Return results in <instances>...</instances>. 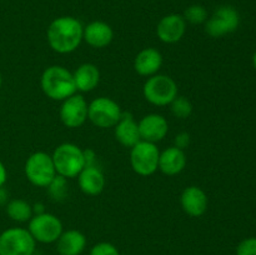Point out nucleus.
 Masks as SVG:
<instances>
[{
  "label": "nucleus",
  "mask_w": 256,
  "mask_h": 255,
  "mask_svg": "<svg viewBox=\"0 0 256 255\" xmlns=\"http://www.w3.org/2000/svg\"><path fill=\"white\" fill-rule=\"evenodd\" d=\"M184 19L192 24H202V22H206L208 12L202 5H192L185 10Z\"/></svg>",
  "instance_id": "nucleus-23"
},
{
  "label": "nucleus",
  "mask_w": 256,
  "mask_h": 255,
  "mask_svg": "<svg viewBox=\"0 0 256 255\" xmlns=\"http://www.w3.org/2000/svg\"><path fill=\"white\" fill-rule=\"evenodd\" d=\"M6 202H8V192L2 186L0 188V206L4 205Z\"/></svg>",
  "instance_id": "nucleus-30"
},
{
  "label": "nucleus",
  "mask_w": 256,
  "mask_h": 255,
  "mask_svg": "<svg viewBox=\"0 0 256 255\" xmlns=\"http://www.w3.org/2000/svg\"><path fill=\"white\" fill-rule=\"evenodd\" d=\"M82 22L72 16H62L55 19L48 28V42L52 50L66 54L76 49L82 40Z\"/></svg>",
  "instance_id": "nucleus-1"
},
{
  "label": "nucleus",
  "mask_w": 256,
  "mask_h": 255,
  "mask_svg": "<svg viewBox=\"0 0 256 255\" xmlns=\"http://www.w3.org/2000/svg\"><path fill=\"white\" fill-rule=\"evenodd\" d=\"M159 149L154 142H139L132 148V166L135 172L139 175H152L156 172L159 168Z\"/></svg>",
  "instance_id": "nucleus-7"
},
{
  "label": "nucleus",
  "mask_w": 256,
  "mask_h": 255,
  "mask_svg": "<svg viewBox=\"0 0 256 255\" xmlns=\"http://www.w3.org/2000/svg\"><path fill=\"white\" fill-rule=\"evenodd\" d=\"M42 88L45 94L52 100H65L76 92L72 72L58 65L48 68L42 72Z\"/></svg>",
  "instance_id": "nucleus-2"
},
{
  "label": "nucleus",
  "mask_w": 256,
  "mask_h": 255,
  "mask_svg": "<svg viewBox=\"0 0 256 255\" xmlns=\"http://www.w3.org/2000/svg\"><path fill=\"white\" fill-rule=\"evenodd\" d=\"M6 214L14 222H24L32 219V209L25 200L14 199L10 200L6 205Z\"/></svg>",
  "instance_id": "nucleus-22"
},
{
  "label": "nucleus",
  "mask_w": 256,
  "mask_h": 255,
  "mask_svg": "<svg viewBox=\"0 0 256 255\" xmlns=\"http://www.w3.org/2000/svg\"><path fill=\"white\" fill-rule=\"evenodd\" d=\"M55 170L64 178H75L85 168L84 152L70 142L59 145L52 154Z\"/></svg>",
  "instance_id": "nucleus-3"
},
{
  "label": "nucleus",
  "mask_w": 256,
  "mask_h": 255,
  "mask_svg": "<svg viewBox=\"0 0 256 255\" xmlns=\"http://www.w3.org/2000/svg\"><path fill=\"white\" fill-rule=\"evenodd\" d=\"M76 90L90 92L99 84L100 72L98 68L92 64H82L72 74Z\"/></svg>",
  "instance_id": "nucleus-21"
},
{
  "label": "nucleus",
  "mask_w": 256,
  "mask_h": 255,
  "mask_svg": "<svg viewBox=\"0 0 256 255\" xmlns=\"http://www.w3.org/2000/svg\"><path fill=\"white\" fill-rule=\"evenodd\" d=\"M236 255H256V238L244 239L236 248Z\"/></svg>",
  "instance_id": "nucleus-26"
},
{
  "label": "nucleus",
  "mask_w": 256,
  "mask_h": 255,
  "mask_svg": "<svg viewBox=\"0 0 256 255\" xmlns=\"http://www.w3.org/2000/svg\"><path fill=\"white\" fill-rule=\"evenodd\" d=\"M252 64H254V68H255V70H256V52H255L254 56H252Z\"/></svg>",
  "instance_id": "nucleus-31"
},
{
  "label": "nucleus",
  "mask_w": 256,
  "mask_h": 255,
  "mask_svg": "<svg viewBox=\"0 0 256 255\" xmlns=\"http://www.w3.org/2000/svg\"><path fill=\"white\" fill-rule=\"evenodd\" d=\"M186 164L182 149L176 146L168 148L159 156V169L166 175H176L182 172Z\"/></svg>",
  "instance_id": "nucleus-19"
},
{
  "label": "nucleus",
  "mask_w": 256,
  "mask_h": 255,
  "mask_svg": "<svg viewBox=\"0 0 256 255\" xmlns=\"http://www.w3.org/2000/svg\"><path fill=\"white\" fill-rule=\"evenodd\" d=\"M182 206L190 216H202L208 209V196L200 188L189 186L182 194Z\"/></svg>",
  "instance_id": "nucleus-14"
},
{
  "label": "nucleus",
  "mask_w": 256,
  "mask_h": 255,
  "mask_svg": "<svg viewBox=\"0 0 256 255\" xmlns=\"http://www.w3.org/2000/svg\"><path fill=\"white\" fill-rule=\"evenodd\" d=\"M185 28H186V24H185L184 16L178 14H170L160 20L156 28V32L162 42L172 44V42H176L182 39L185 32Z\"/></svg>",
  "instance_id": "nucleus-13"
},
{
  "label": "nucleus",
  "mask_w": 256,
  "mask_h": 255,
  "mask_svg": "<svg viewBox=\"0 0 256 255\" xmlns=\"http://www.w3.org/2000/svg\"><path fill=\"white\" fill-rule=\"evenodd\" d=\"M122 109L109 98H98L88 106V118L99 128L115 126L122 118Z\"/></svg>",
  "instance_id": "nucleus-8"
},
{
  "label": "nucleus",
  "mask_w": 256,
  "mask_h": 255,
  "mask_svg": "<svg viewBox=\"0 0 256 255\" xmlns=\"http://www.w3.org/2000/svg\"><path fill=\"white\" fill-rule=\"evenodd\" d=\"M175 146L179 148V149H182V148L186 146L188 144H189V134H186V132H182V134H179L176 136V139H175Z\"/></svg>",
  "instance_id": "nucleus-28"
},
{
  "label": "nucleus",
  "mask_w": 256,
  "mask_h": 255,
  "mask_svg": "<svg viewBox=\"0 0 256 255\" xmlns=\"http://www.w3.org/2000/svg\"><path fill=\"white\" fill-rule=\"evenodd\" d=\"M25 175L28 180L36 186H49L56 176L52 158L42 152L30 155L25 164Z\"/></svg>",
  "instance_id": "nucleus-5"
},
{
  "label": "nucleus",
  "mask_w": 256,
  "mask_h": 255,
  "mask_svg": "<svg viewBox=\"0 0 256 255\" xmlns=\"http://www.w3.org/2000/svg\"><path fill=\"white\" fill-rule=\"evenodd\" d=\"M115 136L118 142L126 148H132L140 142L139 125L129 112H122L119 122L115 125Z\"/></svg>",
  "instance_id": "nucleus-15"
},
{
  "label": "nucleus",
  "mask_w": 256,
  "mask_h": 255,
  "mask_svg": "<svg viewBox=\"0 0 256 255\" xmlns=\"http://www.w3.org/2000/svg\"><path fill=\"white\" fill-rule=\"evenodd\" d=\"M0 88H2V74H0Z\"/></svg>",
  "instance_id": "nucleus-32"
},
{
  "label": "nucleus",
  "mask_w": 256,
  "mask_h": 255,
  "mask_svg": "<svg viewBox=\"0 0 256 255\" xmlns=\"http://www.w3.org/2000/svg\"><path fill=\"white\" fill-rule=\"evenodd\" d=\"M6 178H8L6 169H5L4 164L0 162V188L5 184V182H6Z\"/></svg>",
  "instance_id": "nucleus-29"
},
{
  "label": "nucleus",
  "mask_w": 256,
  "mask_h": 255,
  "mask_svg": "<svg viewBox=\"0 0 256 255\" xmlns=\"http://www.w3.org/2000/svg\"><path fill=\"white\" fill-rule=\"evenodd\" d=\"M56 242L60 255H80L86 245V238L78 230H68L62 232Z\"/></svg>",
  "instance_id": "nucleus-18"
},
{
  "label": "nucleus",
  "mask_w": 256,
  "mask_h": 255,
  "mask_svg": "<svg viewBox=\"0 0 256 255\" xmlns=\"http://www.w3.org/2000/svg\"><path fill=\"white\" fill-rule=\"evenodd\" d=\"M105 179L102 172L94 165H85L79 174V186L85 194L98 195L102 192Z\"/></svg>",
  "instance_id": "nucleus-17"
},
{
  "label": "nucleus",
  "mask_w": 256,
  "mask_h": 255,
  "mask_svg": "<svg viewBox=\"0 0 256 255\" xmlns=\"http://www.w3.org/2000/svg\"><path fill=\"white\" fill-rule=\"evenodd\" d=\"M28 230L35 242L48 244V242H54L59 239L62 232V224L59 218L55 215L42 212L30 219Z\"/></svg>",
  "instance_id": "nucleus-9"
},
{
  "label": "nucleus",
  "mask_w": 256,
  "mask_h": 255,
  "mask_svg": "<svg viewBox=\"0 0 256 255\" xmlns=\"http://www.w3.org/2000/svg\"><path fill=\"white\" fill-rule=\"evenodd\" d=\"M49 192L54 199L64 198L65 192H66V180H65V178L62 176V175L55 176L54 180L49 185Z\"/></svg>",
  "instance_id": "nucleus-25"
},
{
  "label": "nucleus",
  "mask_w": 256,
  "mask_h": 255,
  "mask_svg": "<svg viewBox=\"0 0 256 255\" xmlns=\"http://www.w3.org/2000/svg\"><path fill=\"white\" fill-rule=\"evenodd\" d=\"M140 138L145 142H155L164 139L168 134V122L164 116L158 114H150L142 118L139 124Z\"/></svg>",
  "instance_id": "nucleus-12"
},
{
  "label": "nucleus",
  "mask_w": 256,
  "mask_h": 255,
  "mask_svg": "<svg viewBox=\"0 0 256 255\" xmlns=\"http://www.w3.org/2000/svg\"><path fill=\"white\" fill-rule=\"evenodd\" d=\"M162 64V56L154 48H148L140 52L135 59V70L140 75H152L159 72Z\"/></svg>",
  "instance_id": "nucleus-20"
},
{
  "label": "nucleus",
  "mask_w": 256,
  "mask_h": 255,
  "mask_svg": "<svg viewBox=\"0 0 256 255\" xmlns=\"http://www.w3.org/2000/svg\"><path fill=\"white\" fill-rule=\"evenodd\" d=\"M172 110L175 116L180 118V119H185V118L192 114V106L189 100L185 99L184 96H176L172 102Z\"/></svg>",
  "instance_id": "nucleus-24"
},
{
  "label": "nucleus",
  "mask_w": 256,
  "mask_h": 255,
  "mask_svg": "<svg viewBox=\"0 0 256 255\" xmlns=\"http://www.w3.org/2000/svg\"><path fill=\"white\" fill-rule=\"evenodd\" d=\"M240 16L235 8L230 5L218 8L205 24V32L212 38H220L235 32L239 26Z\"/></svg>",
  "instance_id": "nucleus-10"
},
{
  "label": "nucleus",
  "mask_w": 256,
  "mask_h": 255,
  "mask_svg": "<svg viewBox=\"0 0 256 255\" xmlns=\"http://www.w3.org/2000/svg\"><path fill=\"white\" fill-rule=\"evenodd\" d=\"M88 118V104L82 95H72L60 108V119L68 128H78Z\"/></svg>",
  "instance_id": "nucleus-11"
},
{
  "label": "nucleus",
  "mask_w": 256,
  "mask_h": 255,
  "mask_svg": "<svg viewBox=\"0 0 256 255\" xmlns=\"http://www.w3.org/2000/svg\"><path fill=\"white\" fill-rule=\"evenodd\" d=\"M90 255H120V252L110 242H99L92 246Z\"/></svg>",
  "instance_id": "nucleus-27"
},
{
  "label": "nucleus",
  "mask_w": 256,
  "mask_h": 255,
  "mask_svg": "<svg viewBox=\"0 0 256 255\" xmlns=\"http://www.w3.org/2000/svg\"><path fill=\"white\" fill-rule=\"evenodd\" d=\"M35 239L29 230L10 228L0 234V255H32Z\"/></svg>",
  "instance_id": "nucleus-4"
},
{
  "label": "nucleus",
  "mask_w": 256,
  "mask_h": 255,
  "mask_svg": "<svg viewBox=\"0 0 256 255\" xmlns=\"http://www.w3.org/2000/svg\"><path fill=\"white\" fill-rule=\"evenodd\" d=\"M112 30L106 22H92L88 25L82 32V39L94 48H104L112 42Z\"/></svg>",
  "instance_id": "nucleus-16"
},
{
  "label": "nucleus",
  "mask_w": 256,
  "mask_h": 255,
  "mask_svg": "<svg viewBox=\"0 0 256 255\" xmlns=\"http://www.w3.org/2000/svg\"><path fill=\"white\" fill-rule=\"evenodd\" d=\"M144 96L158 106L172 104L178 96L176 82L166 75H154L145 82Z\"/></svg>",
  "instance_id": "nucleus-6"
}]
</instances>
